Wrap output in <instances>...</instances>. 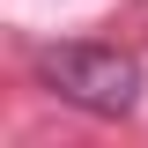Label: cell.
Listing matches in <instances>:
<instances>
[{
  "label": "cell",
  "mask_w": 148,
  "mask_h": 148,
  "mask_svg": "<svg viewBox=\"0 0 148 148\" xmlns=\"http://www.w3.org/2000/svg\"><path fill=\"white\" fill-rule=\"evenodd\" d=\"M30 67L59 104L89 111V119H126L141 104V59L119 45H37Z\"/></svg>",
  "instance_id": "cell-1"
}]
</instances>
